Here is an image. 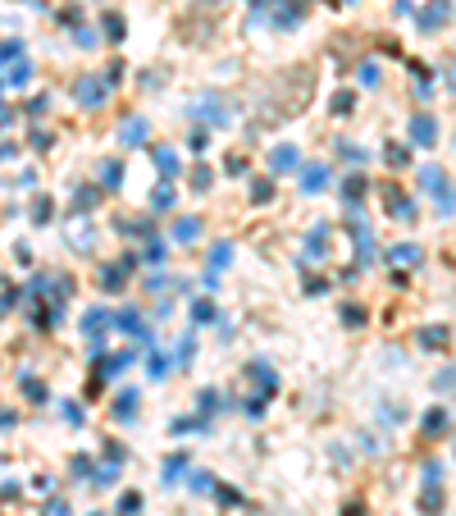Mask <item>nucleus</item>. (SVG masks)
<instances>
[{
    "mask_svg": "<svg viewBox=\"0 0 456 516\" xmlns=\"http://www.w3.org/2000/svg\"><path fill=\"white\" fill-rule=\"evenodd\" d=\"M420 188L429 192V197H438L443 215H456V192L448 188V174H443L438 164H424V169H420Z\"/></svg>",
    "mask_w": 456,
    "mask_h": 516,
    "instance_id": "obj_1",
    "label": "nucleus"
},
{
    "mask_svg": "<svg viewBox=\"0 0 456 516\" xmlns=\"http://www.w3.org/2000/svg\"><path fill=\"white\" fill-rule=\"evenodd\" d=\"M347 229L356 233V251H361V265H370V260H374V238H370V224L361 220V206L347 210Z\"/></svg>",
    "mask_w": 456,
    "mask_h": 516,
    "instance_id": "obj_2",
    "label": "nucleus"
},
{
    "mask_svg": "<svg viewBox=\"0 0 456 516\" xmlns=\"http://www.w3.org/2000/svg\"><path fill=\"white\" fill-rule=\"evenodd\" d=\"M105 96H110V83H105V78H78L73 83V101L78 105H101Z\"/></svg>",
    "mask_w": 456,
    "mask_h": 516,
    "instance_id": "obj_3",
    "label": "nucleus"
},
{
    "mask_svg": "<svg viewBox=\"0 0 456 516\" xmlns=\"http://www.w3.org/2000/svg\"><path fill=\"white\" fill-rule=\"evenodd\" d=\"M383 206H388V215L402 220V224H411V220H415V201L406 197V192H397L393 183H383Z\"/></svg>",
    "mask_w": 456,
    "mask_h": 516,
    "instance_id": "obj_4",
    "label": "nucleus"
},
{
    "mask_svg": "<svg viewBox=\"0 0 456 516\" xmlns=\"http://www.w3.org/2000/svg\"><path fill=\"white\" fill-rule=\"evenodd\" d=\"M452 18V0H429V5L415 14V23H420V32H433V28H443Z\"/></svg>",
    "mask_w": 456,
    "mask_h": 516,
    "instance_id": "obj_5",
    "label": "nucleus"
},
{
    "mask_svg": "<svg viewBox=\"0 0 456 516\" xmlns=\"http://www.w3.org/2000/svg\"><path fill=\"white\" fill-rule=\"evenodd\" d=\"M105 325H110V316H105L101 306L82 316V334H87V343H92V352H101V347H105V343H101V338H105Z\"/></svg>",
    "mask_w": 456,
    "mask_h": 516,
    "instance_id": "obj_6",
    "label": "nucleus"
},
{
    "mask_svg": "<svg viewBox=\"0 0 456 516\" xmlns=\"http://www.w3.org/2000/svg\"><path fill=\"white\" fill-rule=\"evenodd\" d=\"M64 233H69V242H73L78 251H92V242H96V229H92V220L73 215L69 224H64Z\"/></svg>",
    "mask_w": 456,
    "mask_h": 516,
    "instance_id": "obj_7",
    "label": "nucleus"
},
{
    "mask_svg": "<svg viewBox=\"0 0 456 516\" xmlns=\"http://www.w3.org/2000/svg\"><path fill=\"white\" fill-rule=\"evenodd\" d=\"M433 138H438L433 114H415V119H411V142H415V147H433Z\"/></svg>",
    "mask_w": 456,
    "mask_h": 516,
    "instance_id": "obj_8",
    "label": "nucleus"
},
{
    "mask_svg": "<svg viewBox=\"0 0 456 516\" xmlns=\"http://www.w3.org/2000/svg\"><path fill=\"white\" fill-rule=\"evenodd\" d=\"M119 138H123V147H142V142L151 138V124L142 119V114H133V119H123V128H119Z\"/></svg>",
    "mask_w": 456,
    "mask_h": 516,
    "instance_id": "obj_9",
    "label": "nucleus"
},
{
    "mask_svg": "<svg viewBox=\"0 0 456 516\" xmlns=\"http://www.w3.org/2000/svg\"><path fill=\"white\" fill-rule=\"evenodd\" d=\"M324 188H328V164H306L302 169V192L315 197V192H324Z\"/></svg>",
    "mask_w": 456,
    "mask_h": 516,
    "instance_id": "obj_10",
    "label": "nucleus"
},
{
    "mask_svg": "<svg viewBox=\"0 0 456 516\" xmlns=\"http://www.w3.org/2000/svg\"><path fill=\"white\" fill-rule=\"evenodd\" d=\"M420 512H424V516H438V512H443V484H438V480L424 484V493H420Z\"/></svg>",
    "mask_w": 456,
    "mask_h": 516,
    "instance_id": "obj_11",
    "label": "nucleus"
},
{
    "mask_svg": "<svg viewBox=\"0 0 456 516\" xmlns=\"http://www.w3.org/2000/svg\"><path fill=\"white\" fill-rule=\"evenodd\" d=\"M388 260L402 265V270H411V265H420V247H415V242H397V247L388 251Z\"/></svg>",
    "mask_w": 456,
    "mask_h": 516,
    "instance_id": "obj_12",
    "label": "nucleus"
},
{
    "mask_svg": "<svg viewBox=\"0 0 456 516\" xmlns=\"http://www.w3.org/2000/svg\"><path fill=\"white\" fill-rule=\"evenodd\" d=\"M269 169H274V174L297 169V147H274V151H269Z\"/></svg>",
    "mask_w": 456,
    "mask_h": 516,
    "instance_id": "obj_13",
    "label": "nucleus"
},
{
    "mask_svg": "<svg viewBox=\"0 0 456 516\" xmlns=\"http://www.w3.org/2000/svg\"><path fill=\"white\" fill-rule=\"evenodd\" d=\"M114 325H119L123 334H133V338H147V329H142V316H137V311H119V316H114Z\"/></svg>",
    "mask_w": 456,
    "mask_h": 516,
    "instance_id": "obj_14",
    "label": "nucleus"
},
{
    "mask_svg": "<svg viewBox=\"0 0 456 516\" xmlns=\"http://www.w3.org/2000/svg\"><path fill=\"white\" fill-rule=\"evenodd\" d=\"M183 471H187V452H173L169 462H164V475H160V480H164V484H178Z\"/></svg>",
    "mask_w": 456,
    "mask_h": 516,
    "instance_id": "obj_15",
    "label": "nucleus"
},
{
    "mask_svg": "<svg viewBox=\"0 0 456 516\" xmlns=\"http://www.w3.org/2000/svg\"><path fill=\"white\" fill-rule=\"evenodd\" d=\"M114 416H119V421H133V416H137V393H133V388L114 397Z\"/></svg>",
    "mask_w": 456,
    "mask_h": 516,
    "instance_id": "obj_16",
    "label": "nucleus"
},
{
    "mask_svg": "<svg viewBox=\"0 0 456 516\" xmlns=\"http://www.w3.org/2000/svg\"><path fill=\"white\" fill-rule=\"evenodd\" d=\"M420 347H424V352H438V347H448V329H438V325L424 329V334H420Z\"/></svg>",
    "mask_w": 456,
    "mask_h": 516,
    "instance_id": "obj_17",
    "label": "nucleus"
},
{
    "mask_svg": "<svg viewBox=\"0 0 456 516\" xmlns=\"http://www.w3.org/2000/svg\"><path fill=\"white\" fill-rule=\"evenodd\" d=\"M324 242H328V224H315V238L306 242V251H310V260H324Z\"/></svg>",
    "mask_w": 456,
    "mask_h": 516,
    "instance_id": "obj_18",
    "label": "nucleus"
},
{
    "mask_svg": "<svg viewBox=\"0 0 456 516\" xmlns=\"http://www.w3.org/2000/svg\"><path fill=\"white\" fill-rule=\"evenodd\" d=\"M228 256H233V247H228V242H219V247H215V251H210V279H215V275H219V270H224V265H228Z\"/></svg>",
    "mask_w": 456,
    "mask_h": 516,
    "instance_id": "obj_19",
    "label": "nucleus"
},
{
    "mask_svg": "<svg viewBox=\"0 0 456 516\" xmlns=\"http://www.w3.org/2000/svg\"><path fill=\"white\" fill-rule=\"evenodd\" d=\"M119 179H123V169H119V160H105V164H101V183H105V188H110V192H114V188H119Z\"/></svg>",
    "mask_w": 456,
    "mask_h": 516,
    "instance_id": "obj_20",
    "label": "nucleus"
},
{
    "mask_svg": "<svg viewBox=\"0 0 456 516\" xmlns=\"http://www.w3.org/2000/svg\"><path fill=\"white\" fill-rule=\"evenodd\" d=\"M155 164H160V174H169V179L178 174V155H173L169 147H160V151H155Z\"/></svg>",
    "mask_w": 456,
    "mask_h": 516,
    "instance_id": "obj_21",
    "label": "nucleus"
},
{
    "mask_svg": "<svg viewBox=\"0 0 456 516\" xmlns=\"http://www.w3.org/2000/svg\"><path fill=\"white\" fill-rule=\"evenodd\" d=\"M361 192H365V179H361V174H352V179L343 183V201H352V206H356V201H361Z\"/></svg>",
    "mask_w": 456,
    "mask_h": 516,
    "instance_id": "obj_22",
    "label": "nucleus"
},
{
    "mask_svg": "<svg viewBox=\"0 0 456 516\" xmlns=\"http://www.w3.org/2000/svg\"><path fill=\"white\" fill-rule=\"evenodd\" d=\"M197 233H201V224H197V220H178V224H173V238H178V242H192Z\"/></svg>",
    "mask_w": 456,
    "mask_h": 516,
    "instance_id": "obj_23",
    "label": "nucleus"
},
{
    "mask_svg": "<svg viewBox=\"0 0 456 516\" xmlns=\"http://www.w3.org/2000/svg\"><path fill=\"white\" fill-rule=\"evenodd\" d=\"M101 28H105V37H110V42H123V18L119 14H105Z\"/></svg>",
    "mask_w": 456,
    "mask_h": 516,
    "instance_id": "obj_24",
    "label": "nucleus"
},
{
    "mask_svg": "<svg viewBox=\"0 0 456 516\" xmlns=\"http://www.w3.org/2000/svg\"><path fill=\"white\" fill-rule=\"evenodd\" d=\"M192 493H215V480H210V471H192Z\"/></svg>",
    "mask_w": 456,
    "mask_h": 516,
    "instance_id": "obj_25",
    "label": "nucleus"
},
{
    "mask_svg": "<svg viewBox=\"0 0 456 516\" xmlns=\"http://www.w3.org/2000/svg\"><path fill=\"white\" fill-rule=\"evenodd\" d=\"M142 512V493H123L119 498V516H137Z\"/></svg>",
    "mask_w": 456,
    "mask_h": 516,
    "instance_id": "obj_26",
    "label": "nucleus"
},
{
    "mask_svg": "<svg viewBox=\"0 0 456 516\" xmlns=\"http://www.w3.org/2000/svg\"><path fill=\"white\" fill-rule=\"evenodd\" d=\"M443 425H448V416H443V407H433V412L424 416V430H429V434H443Z\"/></svg>",
    "mask_w": 456,
    "mask_h": 516,
    "instance_id": "obj_27",
    "label": "nucleus"
},
{
    "mask_svg": "<svg viewBox=\"0 0 456 516\" xmlns=\"http://www.w3.org/2000/svg\"><path fill=\"white\" fill-rule=\"evenodd\" d=\"M210 179H215V174H210L206 164H197V169H192V188H197V192H206V188H210Z\"/></svg>",
    "mask_w": 456,
    "mask_h": 516,
    "instance_id": "obj_28",
    "label": "nucleus"
},
{
    "mask_svg": "<svg viewBox=\"0 0 456 516\" xmlns=\"http://www.w3.org/2000/svg\"><path fill=\"white\" fill-rule=\"evenodd\" d=\"M352 105H356L352 92H338V96H333V114H352Z\"/></svg>",
    "mask_w": 456,
    "mask_h": 516,
    "instance_id": "obj_29",
    "label": "nucleus"
},
{
    "mask_svg": "<svg viewBox=\"0 0 456 516\" xmlns=\"http://www.w3.org/2000/svg\"><path fill=\"white\" fill-rule=\"evenodd\" d=\"M151 206H155V210H169V206H173V188H155Z\"/></svg>",
    "mask_w": 456,
    "mask_h": 516,
    "instance_id": "obj_30",
    "label": "nucleus"
},
{
    "mask_svg": "<svg viewBox=\"0 0 456 516\" xmlns=\"http://www.w3.org/2000/svg\"><path fill=\"white\" fill-rule=\"evenodd\" d=\"M32 220H37V224L51 220V197H37V201H32Z\"/></svg>",
    "mask_w": 456,
    "mask_h": 516,
    "instance_id": "obj_31",
    "label": "nucleus"
},
{
    "mask_svg": "<svg viewBox=\"0 0 456 516\" xmlns=\"http://www.w3.org/2000/svg\"><path fill=\"white\" fill-rule=\"evenodd\" d=\"M23 393H27V397H37V402H46V388L37 384L32 375H23Z\"/></svg>",
    "mask_w": 456,
    "mask_h": 516,
    "instance_id": "obj_32",
    "label": "nucleus"
},
{
    "mask_svg": "<svg viewBox=\"0 0 456 516\" xmlns=\"http://www.w3.org/2000/svg\"><path fill=\"white\" fill-rule=\"evenodd\" d=\"M147 260H151V265H160V260H164V242L155 238V233H151V247H147Z\"/></svg>",
    "mask_w": 456,
    "mask_h": 516,
    "instance_id": "obj_33",
    "label": "nucleus"
},
{
    "mask_svg": "<svg viewBox=\"0 0 456 516\" xmlns=\"http://www.w3.org/2000/svg\"><path fill=\"white\" fill-rule=\"evenodd\" d=\"M269 192H274V188H269V183H265V179H260V183H256V188H251V201H256V206H265V201H269Z\"/></svg>",
    "mask_w": 456,
    "mask_h": 516,
    "instance_id": "obj_34",
    "label": "nucleus"
},
{
    "mask_svg": "<svg viewBox=\"0 0 456 516\" xmlns=\"http://www.w3.org/2000/svg\"><path fill=\"white\" fill-rule=\"evenodd\" d=\"M147 370H151V379H160V375H164V370H169V356H160V352H155Z\"/></svg>",
    "mask_w": 456,
    "mask_h": 516,
    "instance_id": "obj_35",
    "label": "nucleus"
},
{
    "mask_svg": "<svg viewBox=\"0 0 456 516\" xmlns=\"http://www.w3.org/2000/svg\"><path fill=\"white\" fill-rule=\"evenodd\" d=\"M192 316H197V325H201V320H215V306H210V301H197V306H192Z\"/></svg>",
    "mask_w": 456,
    "mask_h": 516,
    "instance_id": "obj_36",
    "label": "nucleus"
},
{
    "mask_svg": "<svg viewBox=\"0 0 456 516\" xmlns=\"http://www.w3.org/2000/svg\"><path fill=\"white\" fill-rule=\"evenodd\" d=\"M338 151H343V155H347V160H356V164H361V160H365V151H361V147H352V142H338Z\"/></svg>",
    "mask_w": 456,
    "mask_h": 516,
    "instance_id": "obj_37",
    "label": "nucleus"
},
{
    "mask_svg": "<svg viewBox=\"0 0 456 516\" xmlns=\"http://www.w3.org/2000/svg\"><path fill=\"white\" fill-rule=\"evenodd\" d=\"M388 164H393V169H402V164H406V147H388Z\"/></svg>",
    "mask_w": 456,
    "mask_h": 516,
    "instance_id": "obj_38",
    "label": "nucleus"
},
{
    "mask_svg": "<svg viewBox=\"0 0 456 516\" xmlns=\"http://www.w3.org/2000/svg\"><path fill=\"white\" fill-rule=\"evenodd\" d=\"M438 388H443V393H456V370H443V375H438Z\"/></svg>",
    "mask_w": 456,
    "mask_h": 516,
    "instance_id": "obj_39",
    "label": "nucleus"
},
{
    "mask_svg": "<svg viewBox=\"0 0 456 516\" xmlns=\"http://www.w3.org/2000/svg\"><path fill=\"white\" fill-rule=\"evenodd\" d=\"M228 174L238 179V174H247V155H228Z\"/></svg>",
    "mask_w": 456,
    "mask_h": 516,
    "instance_id": "obj_40",
    "label": "nucleus"
},
{
    "mask_svg": "<svg viewBox=\"0 0 456 516\" xmlns=\"http://www.w3.org/2000/svg\"><path fill=\"white\" fill-rule=\"evenodd\" d=\"M343 320H347V325H361L365 311H361V306H343Z\"/></svg>",
    "mask_w": 456,
    "mask_h": 516,
    "instance_id": "obj_41",
    "label": "nucleus"
},
{
    "mask_svg": "<svg viewBox=\"0 0 456 516\" xmlns=\"http://www.w3.org/2000/svg\"><path fill=\"white\" fill-rule=\"evenodd\" d=\"M215 493H219V503H228V508H238V503H242L238 489H215Z\"/></svg>",
    "mask_w": 456,
    "mask_h": 516,
    "instance_id": "obj_42",
    "label": "nucleus"
},
{
    "mask_svg": "<svg viewBox=\"0 0 456 516\" xmlns=\"http://www.w3.org/2000/svg\"><path fill=\"white\" fill-rule=\"evenodd\" d=\"M361 83L374 87V83H379V69H374V64H365V69H361Z\"/></svg>",
    "mask_w": 456,
    "mask_h": 516,
    "instance_id": "obj_43",
    "label": "nucleus"
},
{
    "mask_svg": "<svg viewBox=\"0 0 456 516\" xmlns=\"http://www.w3.org/2000/svg\"><path fill=\"white\" fill-rule=\"evenodd\" d=\"M429 480H443V466H438V462L424 466V484H429Z\"/></svg>",
    "mask_w": 456,
    "mask_h": 516,
    "instance_id": "obj_44",
    "label": "nucleus"
},
{
    "mask_svg": "<svg viewBox=\"0 0 456 516\" xmlns=\"http://www.w3.org/2000/svg\"><path fill=\"white\" fill-rule=\"evenodd\" d=\"M87 206H96V192L82 188V192H78V210H87Z\"/></svg>",
    "mask_w": 456,
    "mask_h": 516,
    "instance_id": "obj_45",
    "label": "nucleus"
},
{
    "mask_svg": "<svg viewBox=\"0 0 456 516\" xmlns=\"http://www.w3.org/2000/svg\"><path fill=\"white\" fill-rule=\"evenodd\" d=\"M32 147H37V151H51V138H46L42 128H37V133H32Z\"/></svg>",
    "mask_w": 456,
    "mask_h": 516,
    "instance_id": "obj_46",
    "label": "nucleus"
},
{
    "mask_svg": "<svg viewBox=\"0 0 456 516\" xmlns=\"http://www.w3.org/2000/svg\"><path fill=\"white\" fill-rule=\"evenodd\" d=\"M46 516H69V508H64V503H51V508H46Z\"/></svg>",
    "mask_w": 456,
    "mask_h": 516,
    "instance_id": "obj_47",
    "label": "nucleus"
},
{
    "mask_svg": "<svg viewBox=\"0 0 456 516\" xmlns=\"http://www.w3.org/2000/svg\"><path fill=\"white\" fill-rule=\"evenodd\" d=\"M9 155H14V147H9V142H0V160H9Z\"/></svg>",
    "mask_w": 456,
    "mask_h": 516,
    "instance_id": "obj_48",
    "label": "nucleus"
},
{
    "mask_svg": "<svg viewBox=\"0 0 456 516\" xmlns=\"http://www.w3.org/2000/svg\"><path fill=\"white\" fill-rule=\"evenodd\" d=\"M448 83H452V92H456V60H452V73H448Z\"/></svg>",
    "mask_w": 456,
    "mask_h": 516,
    "instance_id": "obj_49",
    "label": "nucleus"
},
{
    "mask_svg": "<svg viewBox=\"0 0 456 516\" xmlns=\"http://www.w3.org/2000/svg\"><path fill=\"white\" fill-rule=\"evenodd\" d=\"M5 124H9V110H5V105H0V128H5Z\"/></svg>",
    "mask_w": 456,
    "mask_h": 516,
    "instance_id": "obj_50",
    "label": "nucleus"
}]
</instances>
